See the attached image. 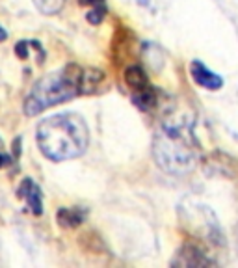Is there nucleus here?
<instances>
[{"mask_svg":"<svg viewBox=\"0 0 238 268\" xmlns=\"http://www.w3.org/2000/svg\"><path fill=\"white\" fill-rule=\"evenodd\" d=\"M84 216V211H80V209H60L56 214V220L61 227H76L82 224Z\"/></svg>","mask_w":238,"mask_h":268,"instance_id":"8","label":"nucleus"},{"mask_svg":"<svg viewBox=\"0 0 238 268\" xmlns=\"http://www.w3.org/2000/svg\"><path fill=\"white\" fill-rule=\"evenodd\" d=\"M19 144H21V140H19V138H17V140H15V142H13V149H15V151H13V153H15V159H19V155H21V149H19Z\"/></svg>","mask_w":238,"mask_h":268,"instance_id":"14","label":"nucleus"},{"mask_svg":"<svg viewBox=\"0 0 238 268\" xmlns=\"http://www.w3.org/2000/svg\"><path fill=\"white\" fill-rule=\"evenodd\" d=\"M34 4L45 15H56L63 8L65 0H34Z\"/></svg>","mask_w":238,"mask_h":268,"instance_id":"9","label":"nucleus"},{"mask_svg":"<svg viewBox=\"0 0 238 268\" xmlns=\"http://www.w3.org/2000/svg\"><path fill=\"white\" fill-rule=\"evenodd\" d=\"M153 157L160 170L184 175L196 168L197 153L194 149L192 125L183 117H166L162 128L154 134Z\"/></svg>","mask_w":238,"mask_h":268,"instance_id":"3","label":"nucleus"},{"mask_svg":"<svg viewBox=\"0 0 238 268\" xmlns=\"http://www.w3.org/2000/svg\"><path fill=\"white\" fill-rule=\"evenodd\" d=\"M104 13H106V8H104V6H95L92 12L86 15V19H88L92 25H99V23H101V21L104 19Z\"/></svg>","mask_w":238,"mask_h":268,"instance_id":"10","label":"nucleus"},{"mask_svg":"<svg viewBox=\"0 0 238 268\" xmlns=\"http://www.w3.org/2000/svg\"><path fill=\"white\" fill-rule=\"evenodd\" d=\"M125 80H127L128 88L136 93L143 92L145 88H149V79H147L145 71H143L140 65L127 67V71H125Z\"/></svg>","mask_w":238,"mask_h":268,"instance_id":"7","label":"nucleus"},{"mask_svg":"<svg viewBox=\"0 0 238 268\" xmlns=\"http://www.w3.org/2000/svg\"><path fill=\"white\" fill-rule=\"evenodd\" d=\"M173 264L179 266H205V264H212V261L205 255L201 248H197L196 244H184L181 251H177V259Z\"/></svg>","mask_w":238,"mask_h":268,"instance_id":"6","label":"nucleus"},{"mask_svg":"<svg viewBox=\"0 0 238 268\" xmlns=\"http://www.w3.org/2000/svg\"><path fill=\"white\" fill-rule=\"evenodd\" d=\"M15 54L21 58V60H26L28 58V41H19L15 45Z\"/></svg>","mask_w":238,"mask_h":268,"instance_id":"11","label":"nucleus"},{"mask_svg":"<svg viewBox=\"0 0 238 268\" xmlns=\"http://www.w3.org/2000/svg\"><path fill=\"white\" fill-rule=\"evenodd\" d=\"M101 80V71L82 69L76 63H69L60 71L45 75L41 80H37L25 101V114L28 117L37 116L54 104L65 103L82 93L92 92Z\"/></svg>","mask_w":238,"mask_h":268,"instance_id":"1","label":"nucleus"},{"mask_svg":"<svg viewBox=\"0 0 238 268\" xmlns=\"http://www.w3.org/2000/svg\"><path fill=\"white\" fill-rule=\"evenodd\" d=\"M36 140L47 159L61 162L84 155L90 144V130L78 114L63 112L47 117L37 125Z\"/></svg>","mask_w":238,"mask_h":268,"instance_id":"2","label":"nucleus"},{"mask_svg":"<svg viewBox=\"0 0 238 268\" xmlns=\"http://www.w3.org/2000/svg\"><path fill=\"white\" fill-rule=\"evenodd\" d=\"M17 195H19V197H23V199H26V205H28V209H30V211L36 214V216H41V214H43L41 188H39V186H37V184L32 181L30 177L23 179V183H21V186H19V190H17Z\"/></svg>","mask_w":238,"mask_h":268,"instance_id":"5","label":"nucleus"},{"mask_svg":"<svg viewBox=\"0 0 238 268\" xmlns=\"http://www.w3.org/2000/svg\"><path fill=\"white\" fill-rule=\"evenodd\" d=\"M6 37H8L6 30H4V28H2V26H0V41H4V39H6Z\"/></svg>","mask_w":238,"mask_h":268,"instance_id":"15","label":"nucleus"},{"mask_svg":"<svg viewBox=\"0 0 238 268\" xmlns=\"http://www.w3.org/2000/svg\"><path fill=\"white\" fill-rule=\"evenodd\" d=\"M80 6H104V0H78Z\"/></svg>","mask_w":238,"mask_h":268,"instance_id":"12","label":"nucleus"},{"mask_svg":"<svg viewBox=\"0 0 238 268\" xmlns=\"http://www.w3.org/2000/svg\"><path fill=\"white\" fill-rule=\"evenodd\" d=\"M10 162H12V159H10L8 155H4V153H0V168H2V166H6V164H10Z\"/></svg>","mask_w":238,"mask_h":268,"instance_id":"13","label":"nucleus"},{"mask_svg":"<svg viewBox=\"0 0 238 268\" xmlns=\"http://www.w3.org/2000/svg\"><path fill=\"white\" fill-rule=\"evenodd\" d=\"M190 75H192V80L196 82L197 86H201L205 90H210V92H216L223 86V79L220 75H216L214 71H210L207 65H203V61L194 60L190 63Z\"/></svg>","mask_w":238,"mask_h":268,"instance_id":"4","label":"nucleus"}]
</instances>
